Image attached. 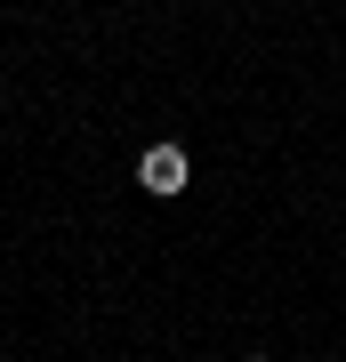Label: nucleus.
<instances>
[{"label": "nucleus", "instance_id": "obj_2", "mask_svg": "<svg viewBox=\"0 0 346 362\" xmlns=\"http://www.w3.org/2000/svg\"><path fill=\"white\" fill-rule=\"evenodd\" d=\"M242 362H274V354H242Z\"/></svg>", "mask_w": 346, "mask_h": 362}, {"label": "nucleus", "instance_id": "obj_1", "mask_svg": "<svg viewBox=\"0 0 346 362\" xmlns=\"http://www.w3.org/2000/svg\"><path fill=\"white\" fill-rule=\"evenodd\" d=\"M185 177H193V161H185V145H145V161H137V185L145 194H185Z\"/></svg>", "mask_w": 346, "mask_h": 362}]
</instances>
